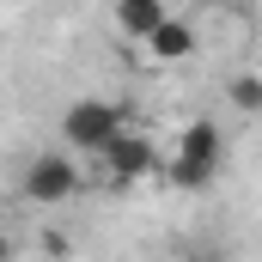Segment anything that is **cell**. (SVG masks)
I'll return each mask as SVG.
<instances>
[{
    "mask_svg": "<svg viewBox=\"0 0 262 262\" xmlns=\"http://www.w3.org/2000/svg\"><path fill=\"white\" fill-rule=\"evenodd\" d=\"M6 256H12V244H6V238H0V262H6Z\"/></svg>",
    "mask_w": 262,
    "mask_h": 262,
    "instance_id": "cell-8",
    "label": "cell"
},
{
    "mask_svg": "<svg viewBox=\"0 0 262 262\" xmlns=\"http://www.w3.org/2000/svg\"><path fill=\"white\" fill-rule=\"evenodd\" d=\"M146 49H152L159 61H189V55H195V31H189L183 18H159V31L146 37Z\"/></svg>",
    "mask_w": 262,
    "mask_h": 262,
    "instance_id": "cell-5",
    "label": "cell"
},
{
    "mask_svg": "<svg viewBox=\"0 0 262 262\" xmlns=\"http://www.w3.org/2000/svg\"><path fill=\"white\" fill-rule=\"evenodd\" d=\"M220 159H226V140H220V128L201 116V122H189L183 140H177L171 183H183V189H207V183H213V171H220Z\"/></svg>",
    "mask_w": 262,
    "mask_h": 262,
    "instance_id": "cell-1",
    "label": "cell"
},
{
    "mask_svg": "<svg viewBox=\"0 0 262 262\" xmlns=\"http://www.w3.org/2000/svg\"><path fill=\"white\" fill-rule=\"evenodd\" d=\"M104 165L116 171V177H146V171H159V152H152V140L146 134H134V128H116L104 146Z\"/></svg>",
    "mask_w": 262,
    "mask_h": 262,
    "instance_id": "cell-4",
    "label": "cell"
},
{
    "mask_svg": "<svg viewBox=\"0 0 262 262\" xmlns=\"http://www.w3.org/2000/svg\"><path fill=\"white\" fill-rule=\"evenodd\" d=\"M232 104H238L244 116H256V110H262V79H256V73H244V79H232Z\"/></svg>",
    "mask_w": 262,
    "mask_h": 262,
    "instance_id": "cell-7",
    "label": "cell"
},
{
    "mask_svg": "<svg viewBox=\"0 0 262 262\" xmlns=\"http://www.w3.org/2000/svg\"><path fill=\"white\" fill-rule=\"evenodd\" d=\"M79 189V165L67 159V152H43V159H31V171H25V195L37 201V207H55Z\"/></svg>",
    "mask_w": 262,
    "mask_h": 262,
    "instance_id": "cell-3",
    "label": "cell"
},
{
    "mask_svg": "<svg viewBox=\"0 0 262 262\" xmlns=\"http://www.w3.org/2000/svg\"><path fill=\"white\" fill-rule=\"evenodd\" d=\"M159 18H171L165 0H116V25H122L128 37H140V43L159 31Z\"/></svg>",
    "mask_w": 262,
    "mask_h": 262,
    "instance_id": "cell-6",
    "label": "cell"
},
{
    "mask_svg": "<svg viewBox=\"0 0 262 262\" xmlns=\"http://www.w3.org/2000/svg\"><path fill=\"white\" fill-rule=\"evenodd\" d=\"M116 128H128V122H122V110L104 104V98H79V104H67V116H61L67 146H79V152H98Z\"/></svg>",
    "mask_w": 262,
    "mask_h": 262,
    "instance_id": "cell-2",
    "label": "cell"
}]
</instances>
